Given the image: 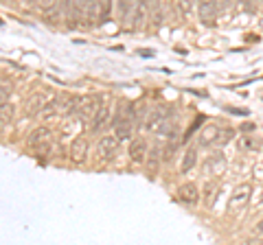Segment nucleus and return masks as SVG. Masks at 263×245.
Masks as SVG:
<instances>
[{
    "instance_id": "f257e3e1",
    "label": "nucleus",
    "mask_w": 263,
    "mask_h": 245,
    "mask_svg": "<svg viewBox=\"0 0 263 245\" xmlns=\"http://www.w3.org/2000/svg\"><path fill=\"white\" fill-rule=\"evenodd\" d=\"M136 112H134V105L132 103H125L123 101L119 105L117 114H114V134L119 136V140H127V138H132V129H134L136 125Z\"/></svg>"
},
{
    "instance_id": "f03ea898",
    "label": "nucleus",
    "mask_w": 263,
    "mask_h": 245,
    "mask_svg": "<svg viewBox=\"0 0 263 245\" xmlns=\"http://www.w3.org/2000/svg\"><path fill=\"white\" fill-rule=\"evenodd\" d=\"M108 125H112V105L110 103H99L97 112L92 114V118H90V122H88V127H90L92 134H99V132H103Z\"/></svg>"
},
{
    "instance_id": "7ed1b4c3",
    "label": "nucleus",
    "mask_w": 263,
    "mask_h": 245,
    "mask_svg": "<svg viewBox=\"0 0 263 245\" xmlns=\"http://www.w3.org/2000/svg\"><path fill=\"white\" fill-rule=\"evenodd\" d=\"M119 136L117 134H105L99 138V145H97V149H99V156H101L103 162H108L112 160L114 156H117V151H119Z\"/></svg>"
},
{
    "instance_id": "20e7f679",
    "label": "nucleus",
    "mask_w": 263,
    "mask_h": 245,
    "mask_svg": "<svg viewBox=\"0 0 263 245\" xmlns=\"http://www.w3.org/2000/svg\"><path fill=\"white\" fill-rule=\"evenodd\" d=\"M250 195H252V186L250 184H239L237 189L233 191V195H230V201H228V210L235 212V210H241L248 206L250 201Z\"/></svg>"
},
{
    "instance_id": "39448f33",
    "label": "nucleus",
    "mask_w": 263,
    "mask_h": 245,
    "mask_svg": "<svg viewBox=\"0 0 263 245\" xmlns=\"http://www.w3.org/2000/svg\"><path fill=\"white\" fill-rule=\"evenodd\" d=\"M127 156H129V160L134 162V165H143V162L147 160V156H149V147H147L145 138H134V140L129 142Z\"/></svg>"
},
{
    "instance_id": "423d86ee",
    "label": "nucleus",
    "mask_w": 263,
    "mask_h": 245,
    "mask_svg": "<svg viewBox=\"0 0 263 245\" xmlns=\"http://www.w3.org/2000/svg\"><path fill=\"white\" fill-rule=\"evenodd\" d=\"M88 138H84V136H77L75 140L70 142V149H68V156H70V160L75 162V165H84L86 162V158H88Z\"/></svg>"
},
{
    "instance_id": "0eeeda50",
    "label": "nucleus",
    "mask_w": 263,
    "mask_h": 245,
    "mask_svg": "<svg viewBox=\"0 0 263 245\" xmlns=\"http://www.w3.org/2000/svg\"><path fill=\"white\" fill-rule=\"evenodd\" d=\"M197 18L202 24L213 27L217 22V0H211V3H197Z\"/></svg>"
},
{
    "instance_id": "6e6552de",
    "label": "nucleus",
    "mask_w": 263,
    "mask_h": 245,
    "mask_svg": "<svg viewBox=\"0 0 263 245\" xmlns=\"http://www.w3.org/2000/svg\"><path fill=\"white\" fill-rule=\"evenodd\" d=\"M178 199L186 203V206H195L200 201V189H197V184L186 182L182 186H178Z\"/></svg>"
},
{
    "instance_id": "1a4fd4ad",
    "label": "nucleus",
    "mask_w": 263,
    "mask_h": 245,
    "mask_svg": "<svg viewBox=\"0 0 263 245\" xmlns=\"http://www.w3.org/2000/svg\"><path fill=\"white\" fill-rule=\"evenodd\" d=\"M147 18H149V3H147V0H134V9H132V24L138 29V27H143Z\"/></svg>"
},
{
    "instance_id": "9d476101",
    "label": "nucleus",
    "mask_w": 263,
    "mask_h": 245,
    "mask_svg": "<svg viewBox=\"0 0 263 245\" xmlns=\"http://www.w3.org/2000/svg\"><path fill=\"white\" fill-rule=\"evenodd\" d=\"M51 138H53L51 129H48V127H37V129H33V132L27 136V147H29V149H35V147L48 142Z\"/></svg>"
},
{
    "instance_id": "9b49d317",
    "label": "nucleus",
    "mask_w": 263,
    "mask_h": 245,
    "mask_svg": "<svg viewBox=\"0 0 263 245\" xmlns=\"http://www.w3.org/2000/svg\"><path fill=\"white\" fill-rule=\"evenodd\" d=\"M46 101H48V94H46V92H35L33 96H29L27 105H24V112H27L29 116H35V114L42 112V108L46 105Z\"/></svg>"
},
{
    "instance_id": "f8f14e48",
    "label": "nucleus",
    "mask_w": 263,
    "mask_h": 245,
    "mask_svg": "<svg viewBox=\"0 0 263 245\" xmlns=\"http://www.w3.org/2000/svg\"><path fill=\"white\" fill-rule=\"evenodd\" d=\"M219 125H206L197 134V147H211L217 142V136H219Z\"/></svg>"
},
{
    "instance_id": "ddd939ff",
    "label": "nucleus",
    "mask_w": 263,
    "mask_h": 245,
    "mask_svg": "<svg viewBox=\"0 0 263 245\" xmlns=\"http://www.w3.org/2000/svg\"><path fill=\"white\" fill-rule=\"evenodd\" d=\"M204 169H206V173H211V175H221L226 169V158L221 156V153H213V156H209L206 162H204Z\"/></svg>"
},
{
    "instance_id": "4468645a",
    "label": "nucleus",
    "mask_w": 263,
    "mask_h": 245,
    "mask_svg": "<svg viewBox=\"0 0 263 245\" xmlns=\"http://www.w3.org/2000/svg\"><path fill=\"white\" fill-rule=\"evenodd\" d=\"M197 165V147H189L184 151L182 160H180V173H189V171H193Z\"/></svg>"
},
{
    "instance_id": "2eb2a0df",
    "label": "nucleus",
    "mask_w": 263,
    "mask_h": 245,
    "mask_svg": "<svg viewBox=\"0 0 263 245\" xmlns=\"http://www.w3.org/2000/svg\"><path fill=\"white\" fill-rule=\"evenodd\" d=\"M164 118H167V112H164L162 108L154 110L149 116H147V122H145V129L147 132H158V127L164 122Z\"/></svg>"
},
{
    "instance_id": "dca6fc26",
    "label": "nucleus",
    "mask_w": 263,
    "mask_h": 245,
    "mask_svg": "<svg viewBox=\"0 0 263 245\" xmlns=\"http://www.w3.org/2000/svg\"><path fill=\"white\" fill-rule=\"evenodd\" d=\"M97 108H99V103H97V99L95 96H86V99H81V103H79V116L81 118H92V114L97 112Z\"/></svg>"
},
{
    "instance_id": "f3484780",
    "label": "nucleus",
    "mask_w": 263,
    "mask_h": 245,
    "mask_svg": "<svg viewBox=\"0 0 263 245\" xmlns=\"http://www.w3.org/2000/svg\"><path fill=\"white\" fill-rule=\"evenodd\" d=\"M219 195V184L217 182H209L204 186V201H206V206H213L215 203V197Z\"/></svg>"
},
{
    "instance_id": "a211bd4d",
    "label": "nucleus",
    "mask_w": 263,
    "mask_h": 245,
    "mask_svg": "<svg viewBox=\"0 0 263 245\" xmlns=\"http://www.w3.org/2000/svg\"><path fill=\"white\" fill-rule=\"evenodd\" d=\"M119 5V18L121 22H127L129 15H132V9H134V0H117Z\"/></svg>"
},
{
    "instance_id": "6ab92c4d",
    "label": "nucleus",
    "mask_w": 263,
    "mask_h": 245,
    "mask_svg": "<svg viewBox=\"0 0 263 245\" xmlns=\"http://www.w3.org/2000/svg\"><path fill=\"white\" fill-rule=\"evenodd\" d=\"M112 15V0H99V22H108Z\"/></svg>"
},
{
    "instance_id": "aec40b11",
    "label": "nucleus",
    "mask_w": 263,
    "mask_h": 245,
    "mask_svg": "<svg viewBox=\"0 0 263 245\" xmlns=\"http://www.w3.org/2000/svg\"><path fill=\"white\" fill-rule=\"evenodd\" d=\"M241 147H243L246 151L261 149V140H259L257 136H248V134H246V136H241Z\"/></svg>"
},
{
    "instance_id": "412c9836",
    "label": "nucleus",
    "mask_w": 263,
    "mask_h": 245,
    "mask_svg": "<svg viewBox=\"0 0 263 245\" xmlns=\"http://www.w3.org/2000/svg\"><path fill=\"white\" fill-rule=\"evenodd\" d=\"M233 136H235V132H233V129H228V127H221L219 129V136H217V142L215 145H226V142H230V140H233Z\"/></svg>"
},
{
    "instance_id": "4be33fe9",
    "label": "nucleus",
    "mask_w": 263,
    "mask_h": 245,
    "mask_svg": "<svg viewBox=\"0 0 263 245\" xmlns=\"http://www.w3.org/2000/svg\"><path fill=\"white\" fill-rule=\"evenodd\" d=\"M160 160H162V156H160V149H158V147H154V149H149V169H152V171L158 169Z\"/></svg>"
},
{
    "instance_id": "5701e85b",
    "label": "nucleus",
    "mask_w": 263,
    "mask_h": 245,
    "mask_svg": "<svg viewBox=\"0 0 263 245\" xmlns=\"http://www.w3.org/2000/svg\"><path fill=\"white\" fill-rule=\"evenodd\" d=\"M176 5H178V9H180V13H191V9H193V5H195V0H176Z\"/></svg>"
},
{
    "instance_id": "b1692460",
    "label": "nucleus",
    "mask_w": 263,
    "mask_h": 245,
    "mask_svg": "<svg viewBox=\"0 0 263 245\" xmlns=\"http://www.w3.org/2000/svg\"><path fill=\"white\" fill-rule=\"evenodd\" d=\"M7 105H9V92L5 88H0V112H5Z\"/></svg>"
},
{
    "instance_id": "393cba45",
    "label": "nucleus",
    "mask_w": 263,
    "mask_h": 245,
    "mask_svg": "<svg viewBox=\"0 0 263 245\" xmlns=\"http://www.w3.org/2000/svg\"><path fill=\"white\" fill-rule=\"evenodd\" d=\"M57 3H62V0H40V7L42 9H53V7H57Z\"/></svg>"
},
{
    "instance_id": "a878e982",
    "label": "nucleus",
    "mask_w": 263,
    "mask_h": 245,
    "mask_svg": "<svg viewBox=\"0 0 263 245\" xmlns=\"http://www.w3.org/2000/svg\"><path fill=\"white\" fill-rule=\"evenodd\" d=\"M252 234H254V236H257V239H263V219H261V221H259L257 226H254V230H252Z\"/></svg>"
},
{
    "instance_id": "bb28decb",
    "label": "nucleus",
    "mask_w": 263,
    "mask_h": 245,
    "mask_svg": "<svg viewBox=\"0 0 263 245\" xmlns=\"http://www.w3.org/2000/svg\"><path fill=\"white\" fill-rule=\"evenodd\" d=\"M254 129H257L254 122H243V125H241V132H254Z\"/></svg>"
},
{
    "instance_id": "cd10ccee",
    "label": "nucleus",
    "mask_w": 263,
    "mask_h": 245,
    "mask_svg": "<svg viewBox=\"0 0 263 245\" xmlns=\"http://www.w3.org/2000/svg\"><path fill=\"white\" fill-rule=\"evenodd\" d=\"M228 3H230V0H224V5H228Z\"/></svg>"
}]
</instances>
